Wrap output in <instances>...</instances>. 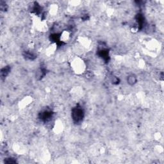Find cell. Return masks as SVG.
I'll use <instances>...</instances> for the list:
<instances>
[{"instance_id": "6da1fadb", "label": "cell", "mask_w": 164, "mask_h": 164, "mask_svg": "<svg viewBox=\"0 0 164 164\" xmlns=\"http://www.w3.org/2000/svg\"><path fill=\"white\" fill-rule=\"evenodd\" d=\"M84 112L80 106H78L72 109V117L76 123H79L82 120L83 118Z\"/></svg>"}, {"instance_id": "7a4b0ae2", "label": "cell", "mask_w": 164, "mask_h": 164, "mask_svg": "<svg viewBox=\"0 0 164 164\" xmlns=\"http://www.w3.org/2000/svg\"><path fill=\"white\" fill-rule=\"evenodd\" d=\"M127 83H128V84L130 85H135L137 83V78L135 75H130L128 77H127Z\"/></svg>"}]
</instances>
